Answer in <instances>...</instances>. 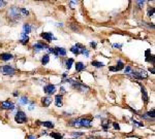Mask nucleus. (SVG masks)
Wrapping results in <instances>:
<instances>
[{
  "label": "nucleus",
  "mask_w": 155,
  "mask_h": 139,
  "mask_svg": "<svg viewBox=\"0 0 155 139\" xmlns=\"http://www.w3.org/2000/svg\"><path fill=\"white\" fill-rule=\"evenodd\" d=\"M68 126L76 128H90L92 125V119L89 118H80V119H74L67 123Z\"/></svg>",
  "instance_id": "nucleus-1"
},
{
  "label": "nucleus",
  "mask_w": 155,
  "mask_h": 139,
  "mask_svg": "<svg viewBox=\"0 0 155 139\" xmlns=\"http://www.w3.org/2000/svg\"><path fill=\"white\" fill-rule=\"evenodd\" d=\"M6 16L10 20V22H18L21 19V14H20V8L17 6H10L6 11Z\"/></svg>",
  "instance_id": "nucleus-2"
},
{
  "label": "nucleus",
  "mask_w": 155,
  "mask_h": 139,
  "mask_svg": "<svg viewBox=\"0 0 155 139\" xmlns=\"http://www.w3.org/2000/svg\"><path fill=\"white\" fill-rule=\"evenodd\" d=\"M70 87H72V89H75V90H77V91H80V92H82V93H87L88 91L90 90L86 85L82 84V82H79V80H70Z\"/></svg>",
  "instance_id": "nucleus-3"
},
{
  "label": "nucleus",
  "mask_w": 155,
  "mask_h": 139,
  "mask_svg": "<svg viewBox=\"0 0 155 139\" xmlns=\"http://www.w3.org/2000/svg\"><path fill=\"white\" fill-rule=\"evenodd\" d=\"M130 75H133L135 80H146V78L148 77L147 72H146L145 70H143V69H138V70H135V71L133 70V72L130 73Z\"/></svg>",
  "instance_id": "nucleus-4"
},
{
  "label": "nucleus",
  "mask_w": 155,
  "mask_h": 139,
  "mask_svg": "<svg viewBox=\"0 0 155 139\" xmlns=\"http://www.w3.org/2000/svg\"><path fill=\"white\" fill-rule=\"evenodd\" d=\"M14 121H16L17 124H24L28 121V118H27L26 113L22 110L17 111L16 115H14Z\"/></svg>",
  "instance_id": "nucleus-5"
},
{
  "label": "nucleus",
  "mask_w": 155,
  "mask_h": 139,
  "mask_svg": "<svg viewBox=\"0 0 155 139\" xmlns=\"http://www.w3.org/2000/svg\"><path fill=\"white\" fill-rule=\"evenodd\" d=\"M0 71L3 75H14L16 73V69L10 65H3L2 67H0Z\"/></svg>",
  "instance_id": "nucleus-6"
},
{
  "label": "nucleus",
  "mask_w": 155,
  "mask_h": 139,
  "mask_svg": "<svg viewBox=\"0 0 155 139\" xmlns=\"http://www.w3.org/2000/svg\"><path fill=\"white\" fill-rule=\"evenodd\" d=\"M48 47H49V44H47V43L43 42V41H36V42L34 43V44L32 45V49L34 52H41V51H45V49H47Z\"/></svg>",
  "instance_id": "nucleus-7"
},
{
  "label": "nucleus",
  "mask_w": 155,
  "mask_h": 139,
  "mask_svg": "<svg viewBox=\"0 0 155 139\" xmlns=\"http://www.w3.org/2000/svg\"><path fill=\"white\" fill-rule=\"evenodd\" d=\"M41 37L43 38L45 40H47L48 42H51L52 40H56V37L54 36V34L52 32H43L41 33Z\"/></svg>",
  "instance_id": "nucleus-8"
},
{
  "label": "nucleus",
  "mask_w": 155,
  "mask_h": 139,
  "mask_svg": "<svg viewBox=\"0 0 155 139\" xmlns=\"http://www.w3.org/2000/svg\"><path fill=\"white\" fill-rule=\"evenodd\" d=\"M43 92L47 95H53L56 93V87L52 84H49L47 86L43 87Z\"/></svg>",
  "instance_id": "nucleus-9"
},
{
  "label": "nucleus",
  "mask_w": 155,
  "mask_h": 139,
  "mask_svg": "<svg viewBox=\"0 0 155 139\" xmlns=\"http://www.w3.org/2000/svg\"><path fill=\"white\" fill-rule=\"evenodd\" d=\"M84 45H82L81 43H77V44H75L74 47H70V52H72V54H75L76 56L78 55H80L81 54V52H82V49H84Z\"/></svg>",
  "instance_id": "nucleus-10"
},
{
  "label": "nucleus",
  "mask_w": 155,
  "mask_h": 139,
  "mask_svg": "<svg viewBox=\"0 0 155 139\" xmlns=\"http://www.w3.org/2000/svg\"><path fill=\"white\" fill-rule=\"evenodd\" d=\"M139 85L141 86L142 98H143V101H144V103H145V104H147V103L149 102V96H148V93H147V91H146V88L141 84V82H139Z\"/></svg>",
  "instance_id": "nucleus-11"
},
{
  "label": "nucleus",
  "mask_w": 155,
  "mask_h": 139,
  "mask_svg": "<svg viewBox=\"0 0 155 139\" xmlns=\"http://www.w3.org/2000/svg\"><path fill=\"white\" fill-rule=\"evenodd\" d=\"M54 49H55V53H54L55 57L58 58L59 56H61V57H65L66 56V49H64V47H54Z\"/></svg>",
  "instance_id": "nucleus-12"
},
{
  "label": "nucleus",
  "mask_w": 155,
  "mask_h": 139,
  "mask_svg": "<svg viewBox=\"0 0 155 139\" xmlns=\"http://www.w3.org/2000/svg\"><path fill=\"white\" fill-rule=\"evenodd\" d=\"M1 107L2 109H7V110H12L14 108V105L12 101L9 100H6V101H3L1 103Z\"/></svg>",
  "instance_id": "nucleus-13"
},
{
  "label": "nucleus",
  "mask_w": 155,
  "mask_h": 139,
  "mask_svg": "<svg viewBox=\"0 0 155 139\" xmlns=\"http://www.w3.org/2000/svg\"><path fill=\"white\" fill-rule=\"evenodd\" d=\"M12 59H14V56H12L10 53L0 54V60H1V61L7 62V61H10V60H12Z\"/></svg>",
  "instance_id": "nucleus-14"
},
{
  "label": "nucleus",
  "mask_w": 155,
  "mask_h": 139,
  "mask_svg": "<svg viewBox=\"0 0 155 139\" xmlns=\"http://www.w3.org/2000/svg\"><path fill=\"white\" fill-rule=\"evenodd\" d=\"M55 105L57 107H61L63 105V95L58 94L55 96Z\"/></svg>",
  "instance_id": "nucleus-15"
},
{
  "label": "nucleus",
  "mask_w": 155,
  "mask_h": 139,
  "mask_svg": "<svg viewBox=\"0 0 155 139\" xmlns=\"http://www.w3.org/2000/svg\"><path fill=\"white\" fill-rule=\"evenodd\" d=\"M51 103H52L51 97L47 96V97H43V98H41V104H43L45 107H49L50 105H51Z\"/></svg>",
  "instance_id": "nucleus-16"
},
{
  "label": "nucleus",
  "mask_w": 155,
  "mask_h": 139,
  "mask_svg": "<svg viewBox=\"0 0 155 139\" xmlns=\"http://www.w3.org/2000/svg\"><path fill=\"white\" fill-rule=\"evenodd\" d=\"M37 124H38V125L43 126V127H46V128H49V129H53V128L55 127V125H54V123H53V122H49V121H45V122H37Z\"/></svg>",
  "instance_id": "nucleus-17"
},
{
  "label": "nucleus",
  "mask_w": 155,
  "mask_h": 139,
  "mask_svg": "<svg viewBox=\"0 0 155 139\" xmlns=\"http://www.w3.org/2000/svg\"><path fill=\"white\" fill-rule=\"evenodd\" d=\"M20 42L22 43V44H27V43L29 42V36H28V34H25L24 32L21 33Z\"/></svg>",
  "instance_id": "nucleus-18"
},
{
  "label": "nucleus",
  "mask_w": 155,
  "mask_h": 139,
  "mask_svg": "<svg viewBox=\"0 0 155 139\" xmlns=\"http://www.w3.org/2000/svg\"><path fill=\"white\" fill-rule=\"evenodd\" d=\"M75 61L74 59H72V58H68V59L65 60V62H64V66H65V68L67 70H70V68H72V66L74 65Z\"/></svg>",
  "instance_id": "nucleus-19"
},
{
  "label": "nucleus",
  "mask_w": 155,
  "mask_h": 139,
  "mask_svg": "<svg viewBox=\"0 0 155 139\" xmlns=\"http://www.w3.org/2000/svg\"><path fill=\"white\" fill-rule=\"evenodd\" d=\"M86 69V65L82 62H77L76 63V70L77 72H82Z\"/></svg>",
  "instance_id": "nucleus-20"
},
{
  "label": "nucleus",
  "mask_w": 155,
  "mask_h": 139,
  "mask_svg": "<svg viewBox=\"0 0 155 139\" xmlns=\"http://www.w3.org/2000/svg\"><path fill=\"white\" fill-rule=\"evenodd\" d=\"M31 30H32V27H31L30 24L25 23V24L23 25V32H24L25 34H29V33L31 32Z\"/></svg>",
  "instance_id": "nucleus-21"
},
{
  "label": "nucleus",
  "mask_w": 155,
  "mask_h": 139,
  "mask_svg": "<svg viewBox=\"0 0 155 139\" xmlns=\"http://www.w3.org/2000/svg\"><path fill=\"white\" fill-rule=\"evenodd\" d=\"M110 126H111L110 120H104V121L101 122V128L104 130V131H108L109 128H110Z\"/></svg>",
  "instance_id": "nucleus-22"
},
{
  "label": "nucleus",
  "mask_w": 155,
  "mask_h": 139,
  "mask_svg": "<svg viewBox=\"0 0 155 139\" xmlns=\"http://www.w3.org/2000/svg\"><path fill=\"white\" fill-rule=\"evenodd\" d=\"M19 103H20L21 105H27L29 103V99H28V97H26V96H23V97H21L20 99H19Z\"/></svg>",
  "instance_id": "nucleus-23"
},
{
  "label": "nucleus",
  "mask_w": 155,
  "mask_h": 139,
  "mask_svg": "<svg viewBox=\"0 0 155 139\" xmlns=\"http://www.w3.org/2000/svg\"><path fill=\"white\" fill-rule=\"evenodd\" d=\"M91 65L94 66V67H96V68H102L104 66V64L101 63V62H99V61H96V60H94V61L91 62Z\"/></svg>",
  "instance_id": "nucleus-24"
},
{
  "label": "nucleus",
  "mask_w": 155,
  "mask_h": 139,
  "mask_svg": "<svg viewBox=\"0 0 155 139\" xmlns=\"http://www.w3.org/2000/svg\"><path fill=\"white\" fill-rule=\"evenodd\" d=\"M50 136L53 137L54 139H62V134H60V132H52L50 133Z\"/></svg>",
  "instance_id": "nucleus-25"
},
{
  "label": "nucleus",
  "mask_w": 155,
  "mask_h": 139,
  "mask_svg": "<svg viewBox=\"0 0 155 139\" xmlns=\"http://www.w3.org/2000/svg\"><path fill=\"white\" fill-rule=\"evenodd\" d=\"M49 61H50V56L48 55H43V57H41V64L43 65H47L48 63H49Z\"/></svg>",
  "instance_id": "nucleus-26"
},
{
  "label": "nucleus",
  "mask_w": 155,
  "mask_h": 139,
  "mask_svg": "<svg viewBox=\"0 0 155 139\" xmlns=\"http://www.w3.org/2000/svg\"><path fill=\"white\" fill-rule=\"evenodd\" d=\"M124 67H125V64L123 63L121 60H118V61H117V65H116L117 70H118V71H120V70H122Z\"/></svg>",
  "instance_id": "nucleus-27"
},
{
  "label": "nucleus",
  "mask_w": 155,
  "mask_h": 139,
  "mask_svg": "<svg viewBox=\"0 0 155 139\" xmlns=\"http://www.w3.org/2000/svg\"><path fill=\"white\" fill-rule=\"evenodd\" d=\"M79 1L80 0H70V1H68V4H70V8H72V9H75V7H76L78 5V3H79Z\"/></svg>",
  "instance_id": "nucleus-28"
},
{
  "label": "nucleus",
  "mask_w": 155,
  "mask_h": 139,
  "mask_svg": "<svg viewBox=\"0 0 155 139\" xmlns=\"http://www.w3.org/2000/svg\"><path fill=\"white\" fill-rule=\"evenodd\" d=\"M20 14H21V16H29V11L25 7H21L20 8Z\"/></svg>",
  "instance_id": "nucleus-29"
},
{
  "label": "nucleus",
  "mask_w": 155,
  "mask_h": 139,
  "mask_svg": "<svg viewBox=\"0 0 155 139\" xmlns=\"http://www.w3.org/2000/svg\"><path fill=\"white\" fill-rule=\"evenodd\" d=\"M123 69H124L125 74H128V75H130V73L133 72V68H131L130 65H127L126 67H124Z\"/></svg>",
  "instance_id": "nucleus-30"
},
{
  "label": "nucleus",
  "mask_w": 155,
  "mask_h": 139,
  "mask_svg": "<svg viewBox=\"0 0 155 139\" xmlns=\"http://www.w3.org/2000/svg\"><path fill=\"white\" fill-rule=\"evenodd\" d=\"M84 133L83 132H72V136L75 138H78V137H81V136H83Z\"/></svg>",
  "instance_id": "nucleus-31"
},
{
  "label": "nucleus",
  "mask_w": 155,
  "mask_h": 139,
  "mask_svg": "<svg viewBox=\"0 0 155 139\" xmlns=\"http://www.w3.org/2000/svg\"><path fill=\"white\" fill-rule=\"evenodd\" d=\"M81 54H82V55H84V56H86V57H89V55H90V52L88 51V49H86V47H84V49H82Z\"/></svg>",
  "instance_id": "nucleus-32"
},
{
  "label": "nucleus",
  "mask_w": 155,
  "mask_h": 139,
  "mask_svg": "<svg viewBox=\"0 0 155 139\" xmlns=\"http://www.w3.org/2000/svg\"><path fill=\"white\" fill-rule=\"evenodd\" d=\"M146 1H147V0H135V2L140 6V7H142V6L144 5V3H145Z\"/></svg>",
  "instance_id": "nucleus-33"
},
{
  "label": "nucleus",
  "mask_w": 155,
  "mask_h": 139,
  "mask_svg": "<svg viewBox=\"0 0 155 139\" xmlns=\"http://www.w3.org/2000/svg\"><path fill=\"white\" fill-rule=\"evenodd\" d=\"M146 115H147L148 117L150 118V119H152V120H153V119H154V117H155V115H154V109H152V110L148 111V112L146 113Z\"/></svg>",
  "instance_id": "nucleus-34"
},
{
  "label": "nucleus",
  "mask_w": 155,
  "mask_h": 139,
  "mask_svg": "<svg viewBox=\"0 0 155 139\" xmlns=\"http://www.w3.org/2000/svg\"><path fill=\"white\" fill-rule=\"evenodd\" d=\"M154 16V7H150L149 9H148V16Z\"/></svg>",
  "instance_id": "nucleus-35"
},
{
  "label": "nucleus",
  "mask_w": 155,
  "mask_h": 139,
  "mask_svg": "<svg viewBox=\"0 0 155 139\" xmlns=\"http://www.w3.org/2000/svg\"><path fill=\"white\" fill-rule=\"evenodd\" d=\"M131 121H133V124H135V125H137L138 127H143V126H144V124H143V123H140V122H137L135 119H131Z\"/></svg>",
  "instance_id": "nucleus-36"
},
{
  "label": "nucleus",
  "mask_w": 155,
  "mask_h": 139,
  "mask_svg": "<svg viewBox=\"0 0 155 139\" xmlns=\"http://www.w3.org/2000/svg\"><path fill=\"white\" fill-rule=\"evenodd\" d=\"M113 127H114L115 130H120V126H119V124L117 123V122H114V123H112Z\"/></svg>",
  "instance_id": "nucleus-37"
},
{
  "label": "nucleus",
  "mask_w": 155,
  "mask_h": 139,
  "mask_svg": "<svg viewBox=\"0 0 155 139\" xmlns=\"http://www.w3.org/2000/svg\"><path fill=\"white\" fill-rule=\"evenodd\" d=\"M109 70H110V71H113V72L118 71V70H117V68H116V66H111V67H109Z\"/></svg>",
  "instance_id": "nucleus-38"
},
{
  "label": "nucleus",
  "mask_w": 155,
  "mask_h": 139,
  "mask_svg": "<svg viewBox=\"0 0 155 139\" xmlns=\"http://www.w3.org/2000/svg\"><path fill=\"white\" fill-rule=\"evenodd\" d=\"M5 5H6L5 0H0V7H4Z\"/></svg>",
  "instance_id": "nucleus-39"
},
{
  "label": "nucleus",
  "mask_w": 155,
  "mask_h": 139,
  "mask_svg": "<svg viewBox=\"0 0 155 139\" xmlns=\"http://www.w3.org/2000/svg\"><path fill=\"white\" fill-rule=\"evenodd\" d=\"M90 45H91V47H93V49H96L97 43H96L95 41H91V42H90Z\"/></svg>",
  "instance_id": "nucleus-40"
},
{
  "label": "nucleus",
  "mask_w": 155,
  "mask_h": 139,
  "mask_svg": "<svg viewBox=\"0 0 155 139\" xmlns=\"http://www.w3.org/2000/svg\"><path fill=\"white\" fill-rule=\"evenodd\" d=\"M34 105H35V103H34V102H31L30 106L28 107L29 110H33V109H34Z\"/></svg>",
  "instance_id": "nucleus-41"
},
{
  "label": "nucleus",
  "mask_w": 155,
  "mask_h": 139,
  "mask_svg": "<svg viewBox=\"0 0 155 139\" xmlns=\"http://www.w3.org/2000/svg\"><path fill=\"white\" fill-rule=\"evenodd\" d=\"M113 47H117V49H121V47H122V44H120V43H114V44H113Z\"/></svg>",
  "instance_id": "nucleus-42"
},
{
  "label": "nucleus",
  "mask_w": 155,
  "mask_h": 139,
  "mask_svg": "<svg viewBox=\"0 0 155 139\" xmlns=\"http://www.w3.org/2000/svg\"><path fill=\"white\" fill-rule=\"evenodd\" d=\"M27 139H37V136H35V135H29L28 137H27Z\"/></svg>",
  "instance_id": "nucleus-43"
},
{
  "label": "nucleus",
  "mask_w": 155,
  "mask_h": 139,
  "mask_svg": "<svg viewBox=\"0 0 155 139\" xmlns=\"http://www.w3.org/2000/svg\"><path fill=\"white\" fill-rule=\"evenodd\" d=\"M149 71L151 72L152 74H154V68H153V67H152V68H149Z\"/></svg>",
  "instance_id": "nucleus-44"
},
{
  "label": "nucleus",
  "mask_w": 155,
  "mask_h": 139,
  "mask_svg": "<svg viewBox=\"0 0 155 139\" xmlns=\"http://www.w3.org/2000/svg\"><path fill=\"white\" fill-rule=\"evenodd\" d=\"M60 91H61L62 94H63V93H65V89H64L63 87H62V88H60Z\"/></svg>",
  "instance_id": "nucleus-45"
},
{
  "label": "nucleus",
  "mask_w": 155,
  "mask_h": 139,
  "mask_svg": "<svg viewBox=\"0 0 155 139\" xmlns=\"http://www.w3.org/2000/svg\"><path fill=\"white\" fill-rule=\"evenodd\" d=\"M18 95H19L18 92H14V97H18Z\"/></svg>",
  "instance_id": "nucleus-46"
},
{
  "label": "nucleus",
  "mask_w": 155,
  "mask_h": 139,
  "mask_svg": "<svg viewBox=\"0 0 155 139\" xmlns=\"http://www.w3.org/2000/svg\"><path fill=\"white\" fill-rule=\"evenodd\" d=\"M36 1H43V0H36Z\"/></svg>",
  "instance_id": "nucleus-47"
},
{
  "label": "nucleus",
  "mask_w": 155,
  "mask_h": 139,
  "mask_svg": "<svg viewBox=\"0 0 155 139\" xmlns=\"http://www.w3.org/2000/svg\"><path fill=\"white\" fill-rule=\"evenodd\" d=\"M89 139H93V138H89Z\"/></svg>",
  "instance_id": "nucleus-48"
}]
</instances>
